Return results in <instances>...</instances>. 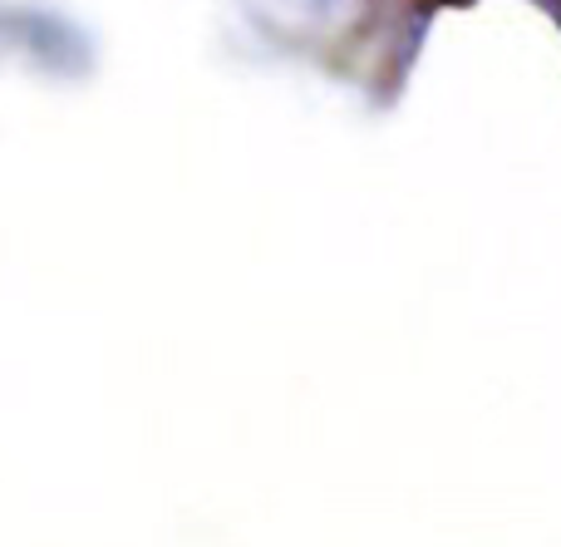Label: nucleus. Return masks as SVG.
Here are the masks:
<instances>
[]
</instances>
